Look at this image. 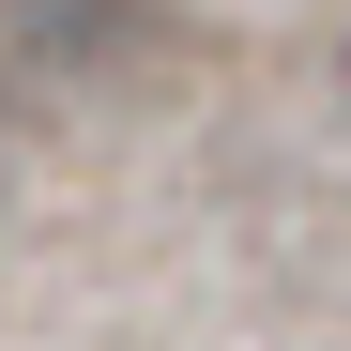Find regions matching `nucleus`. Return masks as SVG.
Segmentation results:
<instances>
[{
    "label": "nucleus",
    "mask_w": 351,
    "mask_h": 351,
    "mask_svg": "<svg viewBox=\"0 0 351 351\" xmlns=\"http://www.w3.org/2000/svg\"><path fill=\"white\" fill-rule=\"evenodd\" d=\"M336 77H351V62H336Z\"/></svg>",
    "instance_id": "f03ea898"
},
{
    "label": "nucleus",
    "mask_w": 351,
    "mask_h": 351,
    "mask_svg": "<svg viewBox=\"0 0 351 351\" xmlns=\"http://www.w3.org/2000/svg\"><path fill=\"white\" fill-rule=\"evenodd\" d=\"M138 16L153 0H31V62L77 77V62H107V46H138Z\"/></svg>",
    "instance_id": "f257e3e1"
}]
</instances>
